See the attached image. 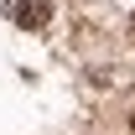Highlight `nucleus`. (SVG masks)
Here are the masks:
<instances>
[{
	"label": "nucleus",
	"mask_w": 135,
	"mask_h": 135,
	"mask_svg": "<svg viewBox=\"0 0 135 135\" xmlns=\"http://www.w3.org/2000/svg\"><path fill=\"white\" fill-rule=\"evenodd\" d=\"M5 16L16 26H26V31H42L52 21V0H5Z\"/></svg>",
	"instance_id": "nucleus-1"
},
{
	"label": "nucleus",
	"mask_w": 135,
	"mask_h": 135,
	"mask_svg": "<svg viewBox=\"0 0 135 135\" xmlns=\"http://www.w3.org/2000/svg\"><path fill=\"white\" fill-rule=\"evenodd\" d=\"M130 130H135V114H130Z\"/></svg>",
	"instance_id": "nucleus-2"
}]
</instances>
